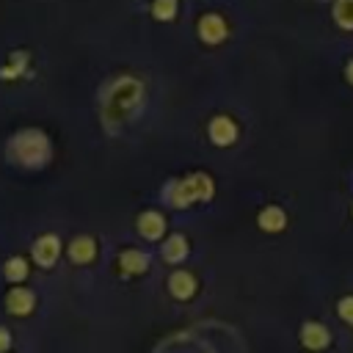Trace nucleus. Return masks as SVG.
Instances as JSON below:
<instances>
[{"label":"nucleus","instance_id":"obj_1","mask_svg":"<svg viewBox=\"0 0 353 353\" xmlns=\"http://www.w3.org/2000/svg\"><path fill=\"white\" fill-rule=\"evenodd\" d=\"M8 157L19 165L39 168L50 160V138L41 130H22L8 141Z\"/></svg>","mask_w":353,"mask_h":353},{"label":"nucleus","instance_id":"obj_2","mask_svg":"<svg viewBox=\"0 0 353 353\" xmlns=\"http://www.w3.org/2000/svg\"><path fill=\"white\" fill-rule=\"evenodd\" d=\"M141 105V85L132 77H121L105 97V124L113 127L116 121L130 119Z\"/></svg>","mask_w":353,"mask_h":353},{"label":"nucleus","instance_id":"obj_3","mask_svg":"<svg viewBox=\"0 0 353 353\" xmlns=\"http://www.w3.org/2000/svg\"><path fill=\"white\" fill-rule=\"evenodd\" d=\"M212 179L207 174H190L185 179H176L168 185V201L174 207H188L193 201H207L212 199Z\"/></svg>","mask_w":353,"mask_h":353},{"label":"nucleus","instance_id":"obj_4","mask_svg":"<svg viewBox=\"0 0 353 353\" xmlns=\"http://www.w3.org/2000/svg\"><path fill=\"white\" fill-rule=\"evenodd\" d=\"M226 33H229V28H226L221 14H204L199 19V39L204 44H218V41L226 39Z\"/></svg>","mask_w":353,"mask_h":353},{"label":"nucleus","instance_id":"obj_5","mask_svg":"<svg viewBox=\"0 0 353 353\" xmlns=\"http://www.w3.org/2000/svg\"><path fill=\"white\" fill-rule=\"evenodd\" d=\"M207 132H210V141H212V143L229 146V143H234V138H237V124H234L229 116H215V119L210 121Z\"/></svg>","mask_w":353,"mask_h":353},{"label":"nucleus","instance_id":"obj_6","mask_svg":"<svg viewBox=\"0 0 353 353\" xmlns=\"http://www.w3.org/2000/svg\"><path fill=\"white\" fill-rule=\"evenodd\" d=\"M61 254V240L55 234H41L36 243H33V259L41 265V268H50Z\"/></svg>","mask_w":353,"mask_h":353},{"label":"nucleus","instance_id":"obj_7","mask_svg":"<svg viewBox=\"0 0 353 353\" xmlns=\"http://www.w3.org/2000/svg\"><path fill=\"white\" fill-rule=\"evenodd\" d=\"M163 229H165V221H163V215L154 212V210H149V212H143V215L138 218V232H141L143 237H149V240H157V237L163 234Z\"/></svg>","mask_w":353,"mask_h":353},{"label":"nucleus","instance_id":"obj_8","mask_svg":"<svg viewBox=\"0 0 353 353\" xmlns=\"http://www.w3.org/2000/svg\"><path fill=\"white\" fill-rule=\"evenodd\" d=\"M94 254H97V243L91 240V237H74L72 240V245H69V256L77 262V265H83V262H91L94 259Z\"/></svg>","mask_w":353,"mask_h":353},{"label":"nucleus","instance_id":"obj_9","mask_svg":"<svg viewBox=\"0 0 353 353\" xmlns=\"http://www.w3.org/2000/svg\"><path fill=\"white\" fill-rule=\"evenodd\" d=\"M6 306H8V312H14V314H28V312L33 309V292H28V290L17 287V290H11V292H8Z\"/></svg>","mask_w":353,"mask_h":353},{"label":"nucleus","instance_id":"obj_10","mask_svg":"<svg viewBox=\"0 0 353 353\" xmlns=\"http://www.w3.org/2000/svg\"><path fill=\"white\" fill-rule=\"evenodd\" d=\"M259 226H262L265 232H281V229L287 226L284 210H279V207H265V210L259 212Z\"/></svg>","mask_w":353,"mask_h":353},{"label":"nucleus","instance_id":"obj_11","mask_svg":"<svg viewBox=\"0 0 353 353\" xmlns=\"http://www.w3.org/2000/svg\"><path fill=\"white\" fill-rule=\"evenodd\" d=\"M168 287H171V292H174L176 298H190V295L196 292V281H193V276L185 273V270H176V273L168 279Z\"/></svg>","mask_w":353,"mask_h":353},{"label":"nucleus","instance_id":"obj_12","mask_svg":"<svg viewBox=\"0 0 353 353\" xmlns=\"http://www.w3.org/2000/svg\"><path fill=\"white\" fill-rule=\"evenodd\" d=\"M328 331L323 328V325H317V323H306L303 325V345L309 347V350H320V347H325L328 345Z\"/></svg>","mask_w":353,"mask_h":353},{"label":"nucleus","instance_id":"obj_13","mask_svg":"<svg viewBox=\"0 0 353 353\" xmlns=\"http://www.w3.org/2000/svg\"><path fill=\"white\" fill-rule=\"evenodd\" d=\"M119 262H121V270H127V273H143L149 268V256L141 251H124L119 256Z\"/></svg>","mask_w":353,"mask_h":353},{"label":"nucleus","instance_id":"obj_14","mask_svg":"<svg viewBox=\"0 0 353 353\" xmlns=\"http://www.w3.org/2000/svg\"><path fill=\"white\" fill-rule=\"evenodd\" d=\"M185 254H188L185 237H182V234H171V237L165 240V245H163V256H165L168 262H179Z\"/></svg>","mask_w":353,"mask_h":353},{"label":"nucleus","instance_id":"obj_15","mask_svg":"<svg viewBox=\"0 0 353 353\" xmlns=\"http://www.w3.org/2000/svg\"><path fill=\"white\" fill-rule=\"evenodd\" d=\"M334 19L339 28L353 30V0H336L334 3Z\"/></svg>","mask_w":353,"mask_h":353},{"label":"nucleus","instance_id":"obj_16","mask_svg":"<svg viewBox=\"0 0 353 353\" xmlns=\"http://www.w3.org/2000/svg\"><path fill=\"white\" fill-rule=\"evenodd\" d=\"M8 66H11V69H0V77H17V74H22L25 66H28V52H22V50L11 52Z\"/></svg>","mask_w":353,"mask_h":353},{"label":"nucleus","instance_id":"obj_17","mask_svg":"<svg viewBox=\"0 0 353 353\" xmlns=\"http://www.w3.org/2000/svg\"><path fill=\"white\" fill-rule=\"evenodd\" d=\"M152 14L157 19H174L176 14V0H154L152 3Z\"/></svg>","mask_w":353,"mask_h":353},{"label":"nucleus","instance_id":"obj_18","mask_svg":"<svg viewBox=\"0 0 353 353\" xmlns=\"http://www.w3.org/2000/svg\"><path fill=\"white\" fill-rule=\"evenodd\" d=\"M25 273H28V265H25V259L14 256V259H8V262H6V279H11V281H19V279H25Z\"/></svg>","mask_w":353,"mask_h":353},{"label":"nucleus","instance_id":"obj_19","mask_svg":"<svg viewBox=\"0 0 353 353\" xmlns=\"http://www.w3.org/2000/svg\"><path fill=\"white\" fill-rule=\"evenodd\" d=\"M339 317L347 320V323H353V295H347V298L339 301Z\"/></svg>","mask_w":353,"mask_h":353},{"label":"nucleus","instance_id":"obj_20","mask_svg":"<svg viewBox=\"0 0 353 353\" xmlns=\"http://www.w3.org/2000/svg\"><path fill=\"white\" fill-rule=\"evenodd\" d=\"M8 345H11V336H8V331H6V328H0V353H3Z\"/></svg>","mask_w":353,"mask_h":353},{"label":"nucleus","instance_id":"obj_21","mask_svg":"<svg viewBox=\"0 0 353 353\" xmlns=\"http://www.w3.org/2000/svg\"><path fill=\"white\" fill-rule=\"evenodd\" d=\"M345 77H347V83H353V61L345 66Z\"/></svg>","mask_w":353,"mask_h":353}]
</instances>
